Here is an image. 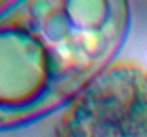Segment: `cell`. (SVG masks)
Segmentation results:
<instances>
[{
  "mask_svg": "<svg viewBox=\"0 0 147 137\" xmlns=\"http://www.w3.org/2000/svg\"><path fill=\"white\" fill-rule=\"evenodd\" d=\"M70 6L60 27L59 10L51 23L46 10H17L0 20V111L14 116L47 101L51 91H61L66 82L89 73L116 42L119 33L59 45Z\"/></svg>",
  "mask_w": 147,
  "mask_h": 137,
  "instance_id": "1",
  "label": "cell"
},
{
  "mask_svg": "<svg viewBox=\"0 0 147 137\" xmlns=\"http://www.w3.org/2000/svg\"><path fill=\"white\" fill-rule=\"evenodd\" d=\"M54 137H147V73L131 63L101 70L73 100Z\"/></svg>",
  "mask_w": 147,
  "mask_h": 137,
  "instance_id": "2",
  "label": "cell"
}]
</instances>
